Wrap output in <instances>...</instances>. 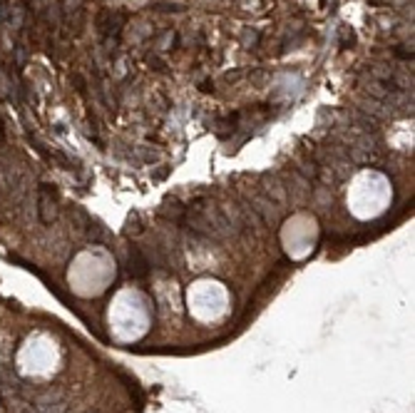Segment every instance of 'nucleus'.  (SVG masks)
I'll use <instances>...</instances> for the list:
<instances>
[{
  "label": "nucleus",
  "mask_w": 415,
  "mask_h": 413,
  "mask_svg": "<svg viewBox=\"0 0 415 413\" xmlns=\"http://www.w3.org/2000/svg\"><path fill=\"white\" fill-rule=\"evenodd\" d=\"M40 219L45 224L55 219V189L50 184L40 187Z\"/></svg>",
  "instance_id": "obj_1"
},
{
  "label": "nucleus",
  "mask_w": 415,
  "mask_h": 413,
  "mask_svg": "<svg viewBox=\"0 0 415 413\" xmlns=\"http://www.w3.org/2000/svg\"><path fill=\"white\" fill-rule=\"evenodd\" d=\"M3 140H5V127H3V120H0V144H3Z\"/></svg>",
  "instance_id": "obj_2"
}]
</instances>
